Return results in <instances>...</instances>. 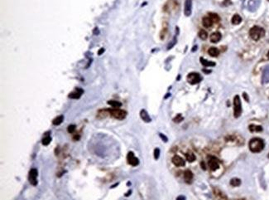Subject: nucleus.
<instances>
[{
    "instance_id": "nucleus-1",
    "label": "nucleus",
    "mask_w": 269,
    "mask_h": 200,
    "mask_svg": "<svg viewBox=\"0 0 269 200\" xmlns=\"http://www.w3.org/2000/svg\"><path fill=\"white\" fill-rule=\"evenodd\" d=\"M248 146L253 153H259L264 149V141L260 138H253L249 141Z\"/></svg>"
},
{
    "instance_id": "nucleus-2",
    "label": "nucleus",
    "mask_w": 269,
    "mask_h": 200,
    "mask_svg": "<svg viewBox=\"0 0 269 200\" xmlns=\"http://www.w3.org/2000/svg\"><path fill=\"white\" fill-rule=\"evenodd\" d=\"M265 34V31L263 28H260L258 26H254L249 31V35L251 38L254 41H258L260 38H262Z\"/></svg>"
},
{
    "instance_id": "nucleus-3",
    "label": "nucleus",
    "mask_w": 269,
    "mask_h": 200,
    "mask_svg": "<svg viewBox=\"0 0 269 200\" xmlns=\"http://www.w3.org/2000/svg\"><path fill=\"white\" fill-rule=\"evenodd\" d=\"M112 116L117 120H124L127 116V112L125 110H123L118 108H114V109H108L106 110Z\"/></svg>"
},
{
    "instance_id": "nucleus-4",
    "label": "nucleus",
    "mask_w": 269,
    "mask_h": 200,
    "mask_svg": "<svg viewBox=\"0 0 269 200\" xmlns=\"http://www.w3.org/2000/svg\"><path fill=\"white\" fill-rule=\"evenodd\" d=\"M234 116L235 118H238L242 114V104L240 97L238 95H235L234 98Z\"/></svg>"
},
{
    "instance_id": "nucleus-5",
    "label": "nucleus",
    "mask_w": 269,
    "mask_h": 200,
    "mask_svg": "<svg viewBox=\"0 0 269 200\" xmlns=\"http://www.w3.org/2000/svg\"><path fill=\"white\" fill-rule=\"evenodd\" d=\"M208 164L212 172H215L219 168V160L215 156H209L208 158Z\"/></svg>"
},
{
    "instance_id": "nucleus-6",
    "label": "nucleus",
    "mask_w": 269,
    "mask_h": 200,
    "mask_svg": "<svg viewBox=\"0 0 269 200\" xmlns=\"http://www.w3.org/2000/svg\"><path fill=\"white\" fill-rule=\"evenodd\" d=\"M201 80H202V77L197 72H191L187 76L188 82L191 85H196L197 83H199Z\"/></svg>"
},
{
    "instance_id": "nucleus-7",
    "label": "nucleus",
    "mask_w": 269,
    "mask_h": 200,
    "mask_svg": "<svg viewBox=\"0 0 269 200\" xmlns=\"http://www.w3.org/2000/svg\"><path fill=\"white\" fill-rule=\"evenodd\" d=\"M37 175H38V171L35 168L31 169L29 171V175H28V179L29 182L33 186H36L37 184Z\"/></svg>"
},
{
    "instance_id": "nucleus-8",
    "label": "nucleus",
    "mask_w": 269,
    "mask_h": 200,
    "mask_svg": "<svg viewBox=\"0 0 269 200\" xmlns=\"http://www.w3.org/2000/svg\"><path fill=\"white\" fill-rule=\"evenodd\" d=\"M171 162L172 164L177 166V167H183V166L185 165V161L182 157H181L180 155H174V156L171 158Z\"/></svg>"
},
{
    "instance_id": "nucleus-9",
    "label": "nucleus",
    "mask_w": 269,
    "mask_h": 200,
    "mask_svg": "<svg viewBox=\"0 0 269 200\" xmlns=\"http://www.w3.org/2000/svg\"><path fill=\"white\" fill-rule=\"evenodd\" d=\"M127 160H128V164L133 166V167L139 164V160H138V159L134 155L133 152H128V155H127Z\"/></svg>"
},
{
    "instance_id": "nucleus-10",
    "label": "nucleus",
    "mask_w": 269,
    "mask_h": 200,
    "mask_svg": "<svg viewBox=\"0 0 269 200\" xmlns=\"http://www.w3.org/2000/svg\"><path fill=\"white\" fill-rule=\"evenodd\" d=\"M260 5V1L259 0H249L248 3V10L251 12H254L256 11Z\"/></svg>"
},
{
    "instance_id": "nucleus-11",
    "label": "nucleus",
    "mask_w": 269,
    "mask_h": 200,
    "mask_svg": "<svg viewBox=\"0 0 269 200\" xmlns=\"http://www.w3.org/2000/svg\"><path fill=\"white\" fill-rule=\"evenodd\" d=\"M192 10V1L191 0H185L184 5V13L185 16H190L191 14Z\"/></svg>"
},
{
    "instance_id": "nucleus-12",
    "label": "nucleus",
    "mask_w": 269,
    "mask_h": 200,
    "mask_svg": "<svg viewBox=\"0 0 269 200\" xmlns=\"http://www.w3.org/2000/svg\"><path fill=\"white\" fill-rule=\"evenodd\" d=\"M84 91L80 88H76L74 91H72L71 93H70L69 97L71 99H79L80 98V96L83 94Z\"/></svg>"
},
{
    "instance_id": "nucleus-13",
    "label": "nucleus",
    "mask_w": 269,
    "mask_h": 200,
    "mask_svg": "<svg viewBox=\"0 0 269 200\" xmlns=\"http://www.w3.org/2000/svg\"><path fill=\"white\" fill-rule=\"evenodd\" d=\"M183 176H184V180H185V182L186 184H190L192 182L193 173H192L191 171H190V170H189V169L185 170V171L184 172V173H183Z\"/></svg>"
},
{
    "instance_id": "nucleus-14",
    "label": "nucleus",
    "mask_w": 269,
    "mask_h": 200,
    "mask_svg": "<svg viewBox=\"0 0 269 200\" xmlns=\"http://www.w3.org/2000/svg\"><path fill=\"white\" fill-rule=\"evenodd\" d=\"M221 38H222L221 33L219 32H215L214 33H212L211 36H210V42L213 43H216V42H219V41L221 40Z\"/></svg>"
},
{
    "instance_id": "nucleus-15",
    "label": "nucleus",
    "mask_w": 269,
    "mask_h": 200,
    "mask_svg": "<svg viewBox=\"0 0 269 200\" xmlns=\"http://www.w3.org/2000/svg\"><path fill=\"white\" fill-rule=\"evenodd\" d=\"M263 83H268L269 82V65L267 66L264 68L263 72V77H262Z\"/></svg>"
},
{
    "instance_id": "nucleus-16",
    "label": "nucleus",
    "mask_w": 269,
    "mask_h": 200,
    "mask_svg": "<svg viewBox=\"0 0 269 200\" xmlns=\"http://www.w3.org/2000/svg\"><path fill=\"white\" fill-rule=\"evenodd\" d=\"M140 116L142 118V120L145 122H147V123L151 122V120H152L150 116H149L148 113L147 112V110H142L140 111Z\"/></svg>"
},
{
    "instance_id": "nucleus-17",
    "label": "nucleus",
    "mask_w": 269,
    "mask_h": 200,
    "mask_svg": "<svg viewBox=\"0 0 269 200\" xmlns=\"http://www.w3.org/2000/svg\"><path fill=\"white\" fill-rule=\"evenodd\" d=\"M185 160H187L188 162H190V163L194 162L196 160V159L195 154H194L193 152H191V151H190V150L187 151V152L185 154Z\"/></svg>"
},
{
    "instance_id": "nucleus-18",
    "label": "nucleus",
    "mask_w": 269,
    "mask_h": 200,
    "mask_svg": "<svg viewBox=\"0 0 269 200\" xmlns=\"http://www.w3.org/2000/svg\"><path fill=\"white\" fill-rule=\"evenodd\" d=\"M202 23H203V26L205 28H210L212 24H213V21L212 19L210 18V17H206V18H204L203 20H202Z\"/></svg>"
},
{
    "instance_id": "nucleus-19",
    "label": "nucleus",
    "mask_w": 269,
    "mask_h": 200,
    "mask_svg": "<svg viewBox=\"0 0 269 200\" xmlns=\"http://www.w3.org/2000/svg\"><path fill=\"white\" fill-rule=\"evenodd\" d=\"M208 53L210 54L211 57H218V56H219V50H218L216 47H210V49L208 50Z\"/></svg>"
},
{
    "instance_id": "nucleus-20",
    "label": "nucleus",
    "mask_w": 269,
    "mask_h": 200,
    "mask_svg": "<svg viewBox=\"0 0 269 200\" xmlns=\"http://www.w3.org/2000/svg\"><path fill=\"white\" fill-rule=\"evenodd\" d=\"M63 120H64V116H59L57 117H55V119L52 120V124L54 125H59L62 123Z\"/></svg>"
},
{
    "instance_id": "nucleus-21",
    "label": "nucleus",
    "mask_w": 269,
    "mask_h": 200,
    "mask_svg": "<svg viewBox=\"0 0 269 200\" xmlns=\"http://www.w3.org/2000/svg\"><path fill=\"white\" fill-rule=\"evenodd\" d=\"M248 129L251 132H260L263 131L262 126H260V125H249Z\"/></svg>"
},
{
    "instance_id": "nucleus-22",
    "label": "nucleus",
    "mask_w": 269,
    "mask_h": 200,
    "mask_svg": "<svg viewBox=\"0 0 269 200\" xmlns=\"http://www.w3.org/2000/svg\"><path fill=\"white\" fill-rule=\"evenodd\" d=\"M214 194H215V197L218 198H222V199L227 198L226 196H225V194H224L223 193H222L221 191H220V190L217 189V188H214Z\"/></svg>"
},
{
    "instance_id": "nucleus-23",
    "label": "nucleus",
    "mask_w": 269,
    "mask_h": 200,
    "mask_svg": "<svg viewBox=\"0 0 269 200\" xmlns=\"http://www.w3.org/2000/svg\"><path fill=\"white\" fill-rule=\"evenodd\" d=\"M242 22V18L238 15V14H234L232 18V23L234 25H238L239 24Z\"/></svg>"
},
{
    "instance_id": "nucleus-24",
    "label": "nucleus",
    "mask_w": 269,
    "mask_h": 200,
    "mask_svg": "<svg viewBox=\"0 0 269 200\" xmlns=\"http://www.w3.org/2000/svg\"><path fill=\"white\" fill-rule=\"evenodd\" d=\"M108 104L110 105L113 108H119V107L122 106V103L117 101H109Z\"/></svg>"
},
{
    "instance_id": "nucleus-25",
    "label": "nucleus",
    "mask_w": 269,
    "mask_h": 200,
    "mask_svg": "<svg viewBox=\"0 0 269 200\" xmlns=\"http://www.w3.org/2000/svg\"><path fill=\"white\" fill-rule=\"evenodd\" d=\"M200 62L202 63V65H204L205 66H206V67H207V66H215V62H209V61L205 60V59H204V58H202V57L200 58Z\"/></svg>"
},
{
    "instance_id": "nucleus-26",
    "label": "nucleus",
    "mask_w": 269,
    "mask_h": 200,
    "mask_svg": "<svg viewBox=\"0 0 269 200\" xmlns=\"http://www.w3.org/2000/svg\"><path fill=\"white\" fill-rule=\"evenodd\" d=\"M230 184L234 187H238L241 184V180L238 178H234L230 180Z\"/></svg>"
},
{
    "instance_id": "nucleus-27",
    "label": "nucleus",
    "mask_w": 269,
    "mask_h": 200,
    "mask_svg": "<svg viewBox=\"0 0 269 200\" xmlns=\"http://www.w3.org/2000/svg\"><path fill=\"white\" fill-rule=\"evenodd\" d=\"M51 136H50L49 135H46V136H45L44 138L42 139V143L43 145L47 146V145H48V144H49L51 143Z\"/></svg>"
},
{
    "instance_id": "nucleus-28",
    "label": "nucleus",
    "mask_w": 269,
    "mask_h": 200,
    "mask_svg": "<svg viewBox=\"0 0 269 200\" xmlns=\"http://www.w3.org/2000/svg\"><path fill=\"white\" fill-rule=\"evenodd\" d=\"M199 37H200V39L205 40L208 38V34H207V32H205V30H200V32H199Z\"/></svg>"
},
{
    "instance_id": "nucleus-29",
    "label": "nucleus",
    "mask_w": 269,
    "mask_h": 200,
    "mask_svg": "<svg viewBox=\"0 0 269 200\" xmlns=\"http://www.w3.org/2000/svg\"><path fill=\"white\" fill-rule=\"evenodd\" d=\"M209 15H210V18L212 19V21H215V22H216V23L219 21V17L216 13H209Z\"/></svg>"
},
{
    "instance_id": "nucleus-30",
    "label": "nucleus",
    "mask_w": 269,
    "mask_h": 200,
    "mask_svg": "<svg viewBox=\"0 0 269 200\" xmlns=\"http://www.w3.org/2000/svg\"><path fill=\"white\" fill-rule=\"evenodd\" d=\"M76 125H70L68 128H67V131H68L70 134H72V133H74L75 131H76Z\"/></svg>"
},
{
    "instance_id": "nucleus-31",
    "label": "nucleus",
    "mask_w": 269,
    "mask_h": 200,
    "mask_svg": "<svg viewBox=\"0 0 269 200\" xmlns=\"http://www.w3.org/2000/svg\"><path fill=\"white\" fill-rule=\"evenodd\" d=\"M174 122H175V123H179V122H181V120H183V117L181 114H179L177 116V117H175L173 119Z\"/></svg>"
},
{
    "instance_id": "nucleus-32",
    "label": "nucleus",
    "mask_w": 269,
    "mask_h": 200,
    "mask_svg": "<svg viewBox=\"0 0 269 200\" xmlns=\"http://www.w3.org/2000/svg\"><path fill=\"white\" fill-rule=\"evenodd\" d=\"M160 156V149L158 148H156L154 150V159L155 160H158Z\"/></svg>"
},
{
    "instance_id": "nucleus-33",
    "label": "nucleus",
    "mask_w": 269,
    "mask_h": 200,
    "mask_svg": "<svg viewBox=\"0 0 269 200\" xmlns=\"http://www.w3.org/2000/svg\"><path fill=\"white\" fill-rule=\"evenodd\" d=\"M175 42H177V39H175V38H174V40H173V42H171L170 44H169V45H168V47H167V49H171V47H172L174 45H175Z\"/></svg>"
},
{
    "instance_id": "nucleus-34",
    "label": "nucleus",
    "mask_w": 269,
    "mask_h": 200,
    "mask_svg": "<svg viewBox=\"0 0 269 200\" xmlns=\"http://www.w3.org/2000/svg\"><path fill=\"white\" fill-rule=\"evenodd\" d=\"M159 135H160V137H161V138H162V139L163 140V141H164V142H167V140H168V139H167V137H166V136H165V135H162V133H160V134H159Z\"/></svg>"
},
{
    "instance_id": "nucleus-35",
    "label": "nucleus",
    "mask_w": 269,
    "mask_h": 200,
    "mask_svg": "<svg viewBox=\"0 0 269 200\" xmlns=\"http://www.w3.org/2000/svg\"><path fill=\"white\" fill-rule=\"evenodd\" d=\"M243 95H244V98L246 100V101H249V98H248V96L247 93H244V94H243Z\"/></svg>"
},
{
    "instance_id": "nucleus-36",
    "label": "nucleus",
    "mask_w": 269,
    "mask_h": 200,
    "mask_svg": "<svg viewBox=\"0 0 269 200\" xmlns=\"http://www.w3.org/2000/svg\"><path fill=\"white\" fill-rule=\"evenodd\" d=\"M201 167H202L203 169H206V167H205V164H204V162H201Z\"/></svg>"
},
{
    "instance_id": "nucleus-37",
    "label": "nucleus",
    "mask_w": 269,
    "mask_h": 200,
    "mask_svg": "<svg viewBox=\"0 0 269 200\" xmlns=\"http://www.w3.org/2000/svg\"><path fill=\"white\" fill-rule=\"evenodd\" d=\"M177 199H185V196H179V197L177 198Z\"/></svg>"
},
{
    "instance_id": "nucleus-38",
    "label": "nucleus",
    "mask_w": 269,
    "mask_h": 200,
    "mask_svg": "<svg viewBox=\"0 0 269 200\" xmlns=\"http://www.w3.org/2000/svg\"><path fill=\"white\" fill-rule=\"evenodd\" d=\"M103 51H104V48H102L101 50H99V55H101V53H103Z\"/></svg>"
},
{
    "instance_id": "nucleus-39",
    "label": "nucleus",
    "mask_w": 269,
    "mask_h": 200,
    "mask_svg": "<svg viewBox=\"0 0 269 200\" xmlns=\"http://www.w3.org/2000/svg\"><path fill=\"white\" fill-rule=\"evenodd\" d=\"M267 57L269 58V51H268V53H267Z\"/></svg>"
},
{
    "instance_id": "nucleus-40",
    "label": "nucleus",
    "mask_w": 269,
    "mask_h": 200,
    "mask_svg": "<svg viewBox=\"0 0 269 200\" xmlns=\"http://www.w3.org/2000/svg\"><path fill=\"white\" fill-rule=\"evenodd\" d=\"M268 158H269V154H268Z\"/></svg>"
},
{
    "instance_id": "nucleus-41",
    "label": "nucleus",
    "mask_w": 269,
    "mask_h": 200,
    "mask_svg": "<svg viewBox=\"0 0 269 200\" xmlns=\"http://www.w3.org/2000/svg\"><path fill=\"white\" fill-rule=\"evenodd\" d=\"M268 1H269V0H268Z\"/></svg>"
}]
</instances>
